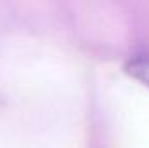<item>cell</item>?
I'll return each mask as SVG.
<instances>
[{"label":"cell","instance_id":"1","mask_svg":"<svg viewBox=\"0 0 149 148\" xmlns=\"http://www.w3.org/2000/svg\"><path fill=\"white\" fill-rule=\"evenodd\" d=\"M125 70L130 77H134L135 80L142 82L144 85L149 87V54H139L132 58L127 63Z\"/></svg>","mask_w":149,"mask_h":148}]
</instances>
